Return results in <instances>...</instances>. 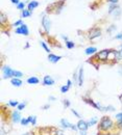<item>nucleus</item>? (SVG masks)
<instances>
[{"instance_id":"nucleus-48","label":"nucleus","mask_w":122,"mask_h":135,"mask_svg":"<svg viewBox=\"0 0 122 135\" xmlns=\"http://www.w3.org/2000/svg\"><path fill=\"white\" fill-rule=\"evenodd\" d=\"M121 49H122V45H121Z\"/></svg>"},{"instance_id":"nucleus-15","label":"nucleus","mask_w":122,"mask_h":135,"mask_svg":"<svg viewBox=\"0 0 122 135\" xmlns=\"http://www.w3.org/2000/svg\"><path fill=\"white\" fill-rule=\"evenodd\" d=\"M61 126H62L64 129H71L72 124L69 123L68 119H66V118H62V119H61Z\"/></svg>"},{"instance_id":"nucleus-35","label":"nucleus","mask_w":122,"mask_h":135,"mask_svg":"<svg viewBox=\"0 0 122 135\" xmlns=\"http://www.w3.org/2000/svg\"><path fill=\"white\" fill-rule=\"evenodd\" d=\"M116 119H117V120H121L122 119V112L116 114Z\"/></svg>"},{"instance_id":"nucleus-38","label":"nucleus","mask_w":122,"mask_h":135,"mask_svg":"<svg viewBox=\"0 0 122 135\" xmlns=\"http://www.w3.org/2000/svg\"><path fill=\"white\" fill-rule=\"evenodd\" d=\"M72 84H73V82H72V81H71L70 79H69V80H67V84H66V85H67V86L69 87V88L71 87V86H72Z\"/></svg>"},{"instance_id":"nucleus-17","label":"nucleus","mask_w":122,"mask_h":135,"mask_svg":"<svg viewBox=\"0 0 122 135\" xmlns=\"http://www.w3.org/2000/svg\"><path fill=\"white\" fill-rule=\"evenodd\" d=\"M26 82H27L28 84H38V83L40 82V80H39V78L33 76V77H29V78L26 80Z\"/></svg>"},{"instance_id":"nucleus-37","label":"nucleus","mask_w":122,"mask_h":135,"mask_svg":"<svg viewBox=\"0 0 122 135\" xmlns=\"http://www.w3.org/2000/svg\"><path fill=\"white\" fill-rule=\"evenodd\" d=\"M115 38H116V40H121L122 41V33H119V34H117V35H115Z\"/></svg>"},{"instance_id":"nucleus-32","label":"nucleus","mask_w":122,"mask_h":135,"mask_svg":"<svg viewBox=\"0 0 122 135\" xmlns=\"http://www.w3.org/2000/svg\"><path fill=\"white\" fill-rule=\"evenodd\" d=\"M24 6H25V3H24V2H20L17 5V8L20 9V11H23V9H24Z\"/></svg>"},{"instance_id":"nucleus-10","label":"nucleus","mask_w":122,"mask_h":135,"mask_svg":"<svg viewBox=\"0 0 122 135\" xmlns=\"http://www.w3.org/2000/svg\"><path fill=\"white\" fill-rule=\"evenodd\" d=\"M11 118H12V120H13V123H15V124L21 123V119H22L21 113H20V111H19V110H17V111H13V113H12Z\"/></svg>"},{"instance_id":"nucleus-12","label":"nucleus","mask_w":122,"mask_h":135,"mask_svg":"<svg viewBox=\"0 0 122 135\" xmlns=\"http://www.w3.org/2000/svg\"><path fill=\"white\" fill-rule=\"evenodd\" d=\"M61 59H62V56H60V55H55V54H52V53L48 54V60H49L51 64H56V62H58Z\"/></svg>"},{"instance_id":"nucleus-19","label":"nucleus","mask_w":122,"mask_h":135,"mask_svg":"<svg viewBox=\"0 0 122 135\" xmlns=\"http://www.w3.org/2000/svg\"><path fill=\"white\" fill-rule=\"evenodd\" d=\"M38 6H39V2H38V1H35V0L28 3V9H29L30 12H33V9H35V7H38Z\"/></svg>"},{"instance_id":"nucleus-4","label":"nucleus","mask_w":122,"mask_h":135,"mask_svg":"<svg viewBox=\"0 0 122 135\" xmlns=\"http://www.w3.org/2000/svg\"><path fill=\"white\" fill-rule=\"evenodd\" d=\"M83 101L85 102V103H87L89 105H91L92 107H94V108H96V109H98L99 111H105V107L103 106H101V105H99V103H96V102H94L92 99H90V98H87V97H83Z\"/></svg>"},{"instance_id":"nucleus-34","label":"nucleus","mask_w":122,"mask_h":135,"mask_svg":"<svg viewBox=\"0 0 122 135\" xmlns=\"http://www.w3.org/2000/svg\"><path fill=\"white\" fill-rule=\"evenodd\" d=\"M33 126H37V117L34 115V118H33V120H31V123H30Z\"/></svg>"},{"instance_id":"nucleus-44","label":"nucleus","mask_w":122,"mask_h":135,"mask_svg":"<svg viewBox=\"0 0 122 135\" xmlns=\"http://www.w3.org/2000/svg\"><path fill=\"white\" fill-rule=\"evenodd\" d=\"M29 46H30V45H29V43L27 42V43H26V45L24 46V49H28V48H29Z\"/></svg>"},{"instance_id":"nucleus-42","label":"nucleus","mask_w":122,"mask_h":135,"mask_svg":"<svg viewBox=\"0 0 122 135\" xmlns=\"http://www.w3.org/2000/svg\"><path fill=\"white\" fill-rule=\"evenodd\" d=\"M12 1V3H14V4H16V5H18L19 3H20V0H11Z\"/></svg>"},{"instance_id":"nucleus-16","label":"nucleus","mask_w":122,"mask_h":135,"mask_svg":"<svg viewBox=\"0 0 122 135\" xmlns=\"http://www.w3.org/2000/svg\"><path fill=\"white\" fill-rule=\"evenodd\" d=\"M96 52H97V48H95V47H88L87 49L85 50V54L86 55H93Z\"/></svg>"},{"instance_id":"nucleus-21","label":"nucleus","mask_w":122,"mask_h":135,"mask_svg":"<svg viewBox=\"0 0 122 135\" xmlns=\"http://www.w3.org/2000/svg\"><path fill=\"white\" fill-rule=\"evenodd\" d=\"M31 16V12L27 8V9H23L22 13H21V17L22 18H27V17H30Z\"/></svg>"},{"instance_id":"nucleus-27","label":"nucleus","mask_w":122,"mask_h":135,"mask_svg":"<svg viewBox=\"0 0 122 135\" xmlns=\"http://www.w3.org/2000/svg\"><path fill=\"white\" fill-rule=\"evenodd\" d=\"M23 76V73L22 72H20V71H15L14 70V77L15 78H21Z\"/></svg>"},{"instance_id":"nucleus-29","label":"nucleus","mask_w":122,"mask_h":135,"mask_svg":"<svg viewBox=\"0 0 122 135\" xmlns=\"http://www.w3.org/2000/svg\"><path fill=\"white\" fill-rule=\"evenodd\" d=\"M22 126H27L28 124H30L29 123V120L27 119V118H22V119H21V123H20Z\"/></svg>"},{"instance_id":"nucleus-22","label":"nucleus","mask_w":122,"mask_h":135,"mask_svg":"<svg viewBox=\"0 0 122 135\" xmlns=\"http://www.w3.org/2000/svg\"><path fill=\"white\" fill-rule=\"evenodd\" d=\"M19 104H20V103H19L18 101H15V100H10V101H8V105H10L11 107H13V108L18 107Z\"/></svg>"},{"instance_id":"nucleus-3","label":"nucleus","mask_w":122,"mask_h":135,"mask_svg":"<svg viewBox=\"0 0 122 135\" xmlns=\"http://www.w3.org/2000/svg\"><path fill=\"white\" fill-rule=\"evenodd\" d=\"M110 15H113L115 18L120 17L121 15V8L117 5V4H112L110 3V6H109V12H107Z\"/></svg>"},{"instance_id":"nucleus-7","label":"nucleus","mask_w":122,"mask_h":135,"mask_svg":"<svg viewBox=\"0 0 122 135\" xmlns=\"http://www.w3.org/2000/svg\"><path fill=\"white\" fill-rule=\"evenodd\" d=\"M16 33L22 34V35H25V36L29 35V30H28V27H27V25L23 23L21 26L17 27V28H16Z\"/></svg>"},{"instance_id":"nucleus-28","label":"nucleus","mask_w":122,"mask_h":135,"mask_svg":"<svg viewBox=\"0 0 122 135\" xmlns=\"http://www.w3.org/2000/svg\"><path fill=\"white\" fill-rule=\"evenodd\" d=\"M63 104H64V107L65 108H69L70 105H71V103H70V101L68 99H64L63 100Z\"/></svg>"},{"instance_id":"nucleus-13","label":"nucleus","mask_w":122,"mask_h":135,"mask_svg":"<svg viewBox=\"0 0 122 135\" xmlns=\"http://www.w3.org/2000/svg\"><path fill=\"white\" fill-rule=\"evenodd\" d=\"M84 84V68L79 67L78 69V86H83Z\"/></svg>"},{"instance_id":"nucleus-47","label":"nucleus","mask_w":122,"mask_h":135,"mask_svg":"<svg viewBox=\"0 0 122 135\" xmlns=\"http://www.w3.org/2000/svg\"><path fill=\"white\" fill-rule=\"evenodd\" d=\"M22 135H34L31 132H27V133H24V134H22Z\"/></svg>"},{"instance_id":"nucleus-45","label":"nucleus","mask_w":122,"mask_h":135,"mask_svg":"<svg viewBox=\"0 0 122 135\" xmlns=\"http://www.w3.org/2000/svg\"><path fill=\"white\" fill-rule=\"evenodd\" d=\"M33 118H34V115H30V117H28L27 119L29 120V123H31V120H33Z\"/></svg>"},{"instance_id":"nucleus-8","label":"nucleus","mask_w":122,"mask_h":135,"mask_svg":"<svg viewBox=\"0 0 122 135\" xmlns=\"http://www.w3.org/2000/svg\"><path fill=\"white\" fill-rule=\"evenodd\" d=\"M42 26H43V28H44L45 32H46V33H49L51 23H50V20L46 17V16H44L43 19H42Z\"/></svg>"},{"instance_id":"nucleus-26","label":"nucleus","mask_w":122,"mask_h":135,"mask_svg":"<svg viewBox=\"0 0 122 135\" xmlns=\"http://www.w3.org/2000/svg\"><path fill=\"white\" fill-rule=\"evenodd\" d=\"M25 106H26V102H23V103H20L19 105H18L17 107V110H19V111H22L24 108H25Z\"/></svg>"},{"instance_id":"nucleus-41","label":"nucleus","mask_w":122,"mask_h":135,"mask_svg":"<svg viewBox=\"0 0 122 135\" xmlns=\"http://www.w3.org/2000/svg\"><path fill=\"white\" fill-rule=\"evenodd\" d=\"M61 36H62V37L64 38V41H65V42H67V41H69V38H68V36H67V35H64V34H62Z\"/></svg>"},{"instance_id":"nucleus-1","label":"nucleus","mask_w":122,"mask_h":135,"mask_svg":"<svg viewBox=\"0 0 122 135\" xmlns=\"http://www.w3.org/2000/svg\"><path fill=\"white\" fill-rule=\"evenodd\" d=\"M117 128L116 124L112 120V118L110 117H103L100 119L99 125H98V134L97 135H102L106 134L107 132H111L113 129Z\"/></svg>"},{"instance_id":"nucleus-40","label":"nucleus","mask_w":122,"mask_h":135,"mask_svg":"<svg viewBox=\"0 0 122 135\" xmlns=\"http://www.w3.org/2000/svg\"><path fill=\"white\" fill-rule=\"evenodd\" d=\"M110 3H112V4H117L118 3V0H107Z\"/></svg>"},{"instance_id":"nucleus-25","label":"nucleus","mask_w":122,"mask_h":135,"mask_svg":"<svg viewBox=\"0 0 122 135\" xmlns=\"http://www.w3.org/2000/svg\"><path fill=\"white\" fill-rule=\"evenodd\" d=\"M116 59L117 60H122V49L119 51H116Z\"/></svg>"},{"instance_id":"nucleus-30","label":"nucleus","mask_w":122,"mask_h":135,"mask_svg":"<svg viewBox=\"0 0 122 135\" xmlns=\"http://www.w3.org/2000/svg\"><path fill=\"white\" fill-rule=\"evenodd\" d=\"M68 90H69V87H68L67 85H63V86L61 87V93H62V94H66Z\"/></svg>"},{"instance_id":"nucleus-23","label":"nucleus","mask_w":122,"mask_h":135,"mask_svg":"<svg viewBox=\"0 0 122 135\" xmlns=\"http://www.w3.org/2000/svg\"><path fill=\"white\" fill-rule=\"evenodd\" d=\"M66 43V47L68 48V49H73L74 47H75V44H74V42H72V41H67V42H65Z\"/></svg>"},{"instance_id":"nucleus-18","label":"nucleus","mask_w":122,"mask_h":135,"mask_svg":"<svg viewBox=\"0 0 122 135\" xmlns=\"http://www.w3.org/2000/svg\"><path fill=\"white\" fill-rule=\"evenodd\" d=\"M7 21H8L7 16H6L3 12H1V15H0V23H1V26L3 27V26H4V24H5V22H7Z\"/></svg>"},{"instance_id":"nucleus-39","label":"nucleus","mask_w":122,"mask_h":135,"mask_svg":"<svg viewBox=\"0 0 122 135\" xmlns=\"http://www.w3.org/2000/svg\"><path fill=\"white\" fill-rule=\"evenodd\" d=\"M114 29H116V26H114V25H112V27H110V28L107 29V31H109V32H112V31H113Z\"/></svg>"},{"instance_id":"nucleus-46","label":"nucleus","mask_w":122,"mask_h":135,"mask_svg":"<svg viewBox=\"0 0 122 135\" xmlns=\"http://www.w3.org/2000/svg\"><path fill=\"white\" fill-rule=\"evenodd\" d=\"M80 135H87V131H80Z\"/></svg>"},{"instance_id":"nucleus-24","label":"nucleus","mask_w":122,"mask_h":135,"mask_svg":"<svg viewBox=\"0 0 122 135\" xmlns=\"http://www.w3.org/2000/svg\"><path fill=\"white\" fill-rule=\"evenodd\" d=\"M40 44H41V46H42V47H43V48H44V50L46 51V52H47V53H48V54H50V52H51V51H50V49H49V48H48V46H47V45H46V43H44V42H41V43H40Z\"/></svg>"},{"instance_id":"nucleus-14","label":"nucleus","mask_w":122,"mask_h":135,"mask_svg":"<svg viewBox=\"0 0 122 135\" xmlns=\"http://www.w3.org/2000/svg\"><path fill=\"white\" fill-rule=\"evenodd\" d=\"M11 84L13 86H16V87H20V86H22L23 82H22V80L20 78H15L14 77V78L11 79Z\"/></svg>"},{"instance_id":"nucleus-2","label":"nucleus","mask_w":122,"mask_h":135,"mask_svg":"<svg viewBox=\"0 0 122 135\" xmlns=\"http://www.w3.org/2000/svg\"><path fill=\"white\" fill-rule=\"evenodd\" d=\"M112 50H113V49H105V50L99 51V52L96 54L95 59H96L97 61L106 62V61L109 60V55H110V53L112 52Z\"/></svg>"},{"instance_id":"nucleus-6","label":"nucleus","mask_w":122,"mask_h":135,"mask_svg":"<svg viewBox=\"0 0 122 135\" xmlns=\"http://www.w3.org/2000/svg\"><path fill=\"white\" fill-rule=\"evenodd\" d=\"M88 36L90 40H94L96 37H99L101 36V29L100 28H97V27H94L92 29L89 30V33H88Z\"/></svg>"},{"instance_id":"nucleus-11","label":"nucleus","mask_w":122,"mask_h":135,"mask_svg":"<svg viewBox=\"0 0 122 135\" xmlns=\"http://www.w3.org/2000/svg\"><path fill=\"white\" fill-rule=\"evenodd\" d=\"M55 83V81H54V79H53L51 76H49V75H46V76H44V79H43V85H45V86H51Z\"/></svg>"},{"instance_id":"nucleus-43","label":"nucleus","mask_w":122,"mask_h":135,"mask_svg":"<svg viewBox=\"0 0 122 135\" xmlns=\"http://www.w3.org/2000/svg\"><path fill=\"white\" fill-rule=\"evenodd\" d=\"M56 100V98L55 97H53V96H49V101H55Z\"/></svg>"},{"instance_id":"nucleus-5","label":"nucleus","mask_w":122,"mask_h":135,"mask_svg":"<svg viewBox=\"0 0 122 135\" xmlns=\"http://www.w3.org/2000/svg\"><path fill=\"white\" fill-rule=\"evenodd\" d=\"M2 73H3V79H12L14 78V70L8 66L2 68Z\"/></svg>"},{"instance_id":"nucleus-33","label":"nucleus","mask_w":122,"mask_h":135,"mask_svg":"<svg viewBox=\"0 0 122 135\" xmlns=\"http://www.w3.org/2000/svg\"><path fill=\"white\" fill-rule=\"evenodd\" d=\"M22 24H23V21H22V20H18L17 22H15V23L13 24V26H19V25L21 26Z\"/></svg>"},{"instance_id":"nucleus-9","label":"nucleus","mask_w":122,"mask_h":135,"mask_svg":"<svg viewBox=\"0 0 122 135\" xmlns=\"http://www.w3.org/2000/svg\"><path fill=\"white\" fill-rule=\"evenodd\" d=\"M77 128H78V130L79 131H87L88 129L90 128L89 127V125H88V122L87 120H85V119H79L78 122H77Z\"/></svg>"},{"instance_id":"nucleus-31","label":"nucleus","mask_w":122,"mask_h":135,"mask_svg":"<svg viewBox=\"0 0 122 135\" xmlns=\"http://www.w3.org/2000/svg\"><path fill=\"white\" fill-rule=\"evenodd\" d=\"M71 112H72V113H73V114H74V115H75L76 118H78V119H80L82 115H80V114H79V113H78V112H77V111H76L75 109H71Z\"/></svg>"},{"instance_id":"nucleus-20","label":"nucleus","mask_w":122,"mask_h":135,"mask_svg":"<svg viewBox=\"0 0 122 135\" xmlns=\"http://www.w3.org/2000/svg\"><path fill=\"white\" fill-rule=\"evenodd\" d=\"M97 123H98V118H97V117L91 118V119H90V120H88V125H89V127H92V126L96 125Z\"/></svg>"},{"instance_id":"nucleus-36","label":"nucleus","mask_w":122,"mask_h":135,"mask_svg":"<svg viewBox=\"0 0 122 135\" xmlns=\"http://www.w3.org/2000/svg\"><path fill=\"white\" fill-rule=\"evenodd\" d=\"M49 108H50V105H49V104H45V105L42 107L43 110H47V109H49Z\"/></svg>"}]
</instances>
